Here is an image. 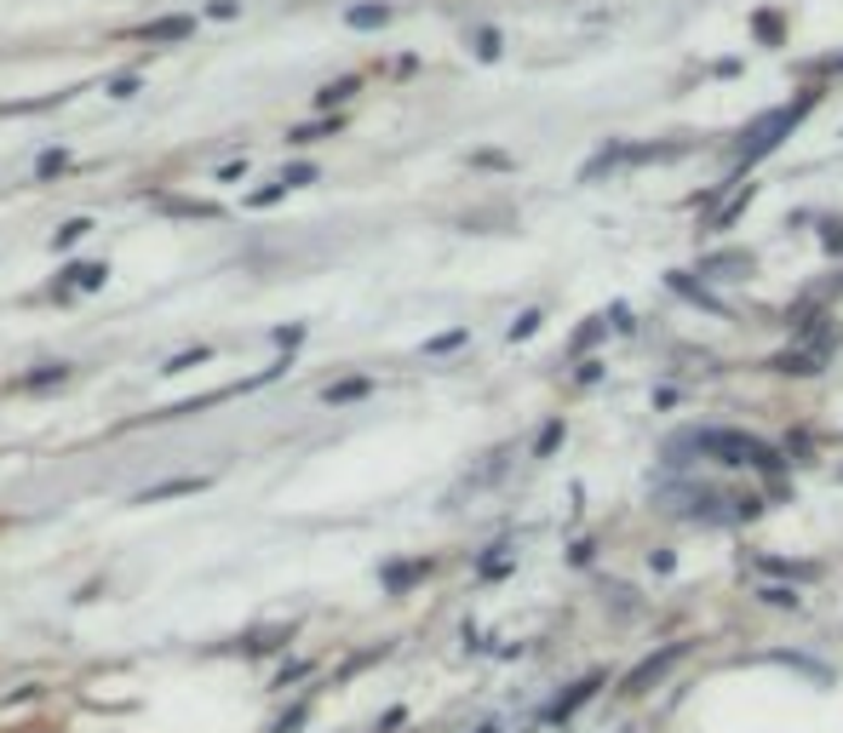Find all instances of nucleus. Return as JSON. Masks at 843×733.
I'll use <instances>...</instances> for the list:
<instances>
[{
	"instance_id": "obj_14",
	"label": "nucleus",
	"mask_w": 843,
	"mask_h": 733,
	"mask_svg": "<svg viewBox=\"0 0 843 733\" xmlns=\"http://www.w3.org/2000/svg\"><path fill=\"white\" fill-rule=\"evenodd\" d=\"M281 183H288V190H298V183H316V167H288V172H281Z\"/></svg>"
},
{
	"instance_id": "obj_5",
	"label": "nucleus",
	"mask_w": 843,
	"mask_h": 733,
	"mask_svg": "<svg viewBox=\"0 0 843 733\" xmlns=\"http://www.w3.org/2000/svg\"><path fill=\"white\" fill-rule=\"evenodd\" d=\"M207 487V476H190V481H161V487H150L138 504H161V499H173V493H201Z\"/></svg>"
},
{
	"instance_id": "obj_4",
	"label": "nucleus",
	"mask_w": 843,
	"mask_h": 733,
	"mask_svg": "<svg viewBox=\"0 0 843 733\" xmlns=\"http://www.w3.org/2000/svg\"><path fill=\"white\" fill-rule=\"evenodd\" d=\"M104 263H69V270H64V287H87V293H98V287H104Z\"/></svg>"
},
{
	"instance_id": "obj_2",
	"label": "nucleus",
	"mask_w": 843,
	"mask_h": 733,
	"mask_svg": "<svg viewBox=\"0 0 843 733\" xmlns=\"http://www.w3.org/2000/svg\"><path fill=\"white\" fill-rule=\"evenodd\" d=\"M803 110H809V98H797V104H787V110H775V115H763V120H757V127L746 132V138H752V144H746V160H757V155H769V150L780 144V132H792V120H797Z\"/></svg>"
},
{
	"instance_id": "obj_18",
	"label": "nucleus",
	"mask_w": 843,
	"mask_h": 733,
	"mask_svg": "<svg viewBox=\"0 0 843 733\" xmlns=\"http://www.w3.org/2000/svg\"><path fill=\"white\" fill-rule=\"evenodd\" d=\"M241 7H235V0H207V17H235Z\"/></svg>"
},
{
	"instance_id": "obj_7",
	"label": "nucleus",
	"mask_w": 843,
	"mask_h": 733,
	"mask_svg": "<svg viewBox=\"0 0 843 733\" xmlns=\"http://www.w3.org/2000/svg\"><path fill=\"white\" fill-rule=\"evenodd\" d=\"M350 29H379V24H391V7H350Z\"/></svg>"
},
{
	"instance_id": "obj_3",
	"label": "nucleus",
	"mask_w": 843,
	"mask_h": 733,
	"mask_svg": "<svg viewBox=\"0 0 843 733\" xmlns=\"http://www.w3.org/2000/svg\"><path fill=\"white\" fill-rule=\"evenodd\" d=\"M190 29H195L190 17H178V12H173V17H155V24H138L132 40H190Z\"/></svg>"
},
{
	"instance_id": "obj_15",
	"label": "nucleus",
	"mask_w": 843,
	"mask_h": 733,
	"mask_svg": "<svg viewBox=\"0 0 843 733\" xmlns=\"http://www.w3.org/2000/svg\"><path fill=\"white\" fill-rule=\"evenodd\" d=\"M201 356H207V350H184V356H173L167 366H161V373H184V366H195Z\"/></svg>"
},
{
	"instance_id": "obj_16",
	"label": "nucleus",
	"mask_w": 843,
	"mask_h": 733,
	"mask_svg": "<svg viewBox=\"0 0 843 733\" xmlns=\"http://www.w3.org/2000/svg\"><path fill=\"white\" fill-rule=\"evenodd\" d=\"M476 57H499V35H494V29L476 35Z\"/></svg>"
},
{
	"instance_id": "obj_12",
	"label": "nucleus",
	"mask_w": 843,
	"mask_h": 733,
	"mask_svg": "<svg viewBox=\"0 0 843 733\" xmlns=\"http://www.w3.org/2000/svg\"><path fill=\"white\" fill-rule=\"evenodd\" d=\"M281 195H288V183H265V190L247 195V207H270V201H281Z\"/></svg>"
},
{
	"instance_id": "obj_6",
	"label": "nucleus",
	"mask_w": 843,
	"mask_h": 733,
	"mask_svg": "<svg viewBox=\"0 0 843 733\" xmlns=\"http://www.w3.org/2000/svg\"><path fill=\"white\" fill-rule=\"evenodd\" d=\"M356 396H368V378H339V384H328V390H321V401H356Z\"/></svg>"
},
{
	"instance_id": "obj_9",
	"label": "nucleus",
	"mask_w": 843,
	"mask_h": 733,
	"mask_svg": "<svg viewBox=\"0 0 843 733\" xmlns=\"http://www.w3.org/2000/svg\"><path fill=\"white\" fill-rule=\"evenodd\" d=\"M672 659H677V647H666V654H660V659H649V665H642V670H637V677H631V694H637V687H642V682H654V677H660V670H666Z\"/></svg>"
},
{
	"instance_id": "obj_1",
	"label": "nucleus",
	"mask_w": 843,
	"mask_h": 733,
	"mask_svg": "<svg viewBox=\"0 0 843 733\" xmlns=\"http://www.w3.org/2000/svg\"><path fill=\"white\" fill-rule=\"evenodd\" d=\"M694 447L700 453H712V459H723V464H757V471H775V447H763L757 436H740V430H700L694 436Z\"/></svg>"
},
{
	"instance_id": "obj_8",
	"label": "nucleus",
	"mask_w": 843,
	"mask_h": 733,
	"mask_svg": "<svg viewBox=\"0 0 843 733\" xmlns=\"http://www.w3.org/2000/svg\"><path fill=\"white\" fill-rule=\"evenodd\" d=\"M64 378H69V366L52 361V366H40V373H29L24 384H29V390H47V384H64Z\"/></svg>"
},
{
	"instance_id": "obj_11",
	"label": "nucleus",
	"mask_w": 843,
	"mask_h": 733,
	"mask_svg": "<svg viewBox=\"0 0 843 733\" xmlns=\"http://www.w3.org/2000/svg\"><path fill=\"white\" fill-rule=\"evenodd\" d=\"M87 230H92V223H87V218H69V223H58L52 247H75V241H80V235H87Z\"/></svg>"
},
{
	"instance_id": "obj_17",
	"label": "nucleus",
	"mask_w": 843,
	"mask_h": 733,
	"mask_svg": "<svg viewBox=\"0 0 843 733\" xmlns=\"http://www.w3.org/2000/svg\"><path fill=\"white\" fill-rule=\"evenodd\" d=\"M138 92V75H115L110 80V98H132Z\"/></svg>"
},
{
	"instance_id": "obj_13",
	"label": "nucleus",
	"mask_w": 843,
	"mask_h": 733,
	"mask_svg": "<svg viewBox=\"0 0 843 733\" xmlns=\"http://www.w3.org/2000/svg\"><path fill=\"white\" fill-rule=\"evenodd\" d=\"M339 120H321V127H298V132H288V144H310V138H321V132H333Z\"/></svg>"
},
{
	"instance_id": "obj_10",
	"label": "nucleus",
	"mask_w": 843,
	"mask_h": 733,
	"mask_svg": "<svg viewBox=\"0 0 843 733\" xmlns=\"http://www.w3.org/2000/svg\"><path fill=\"white\" fill-rule=\"evenodd\" d=\"M350 92H356V80H333V87H321V92H316V104H321V110H333V104H345Z\"/></svg>"
}]
</instances>
